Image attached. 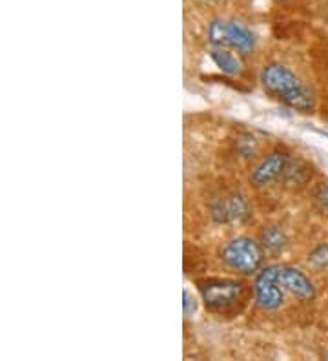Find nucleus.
I'll use <instances>...</instances> for the list:
<instances>
[{
	"mask_svg": "<svg viewBox=\"0 0 328 361\" xmlns=\"http://www.w3.org/2000/svg\"><path fill=\"white\" fill-rule=\"evenodd\" d=\"M208 42L212 48H228L246 55L254 51L257 39L246 24L232 18H215L208 26Z\"/></svg>",
	"mask_w": 328,
	"mask_h": 361,
	"instance_id": "nucleus-2",
	"label": "nucleus"
},
{
	"mask_svg": "<svg viewBox=\"0 0 328 361\" xmlns=\"http://www.w3.org/2000/svg\"><path fill=\"white\" fill-rule=\"evenodd\" d=\"M201 2H215V0H201Z\"/></svg>",
	"mask_w": 328,
	"mask_h": 361,
	"instance_id": "nucleus-15",
	"label": "nucleus"
},
{
	"mask_svg": "<svg viewBox=\"0 0 328 361\" xmlns=\"http://www.w3.org/2000/svg\"><path fill=\"white\" fill-rule=\"evenodd\" d=\"M221 257H223L228 269L233 270V272L252 276L261 269L262 259H265V248L255 239L241 235V238L232 239L224 245Z\"/></svg>",
	"mask_w": 328,
	"mask_h": 361,
	"instance_id": "nucleus-3",
	"label": "nucleus"
},
{
	"mask_svg": "<svg viewBox=\"0 0 328 361\" xmlns=\"http://www.w3.org/2000/svg\"><path fill=\"white\" fill-rule=\"evenodd\" d=\"M183 310H184V316L190 317L195 314L197 310V300L193 298V294H190L188 290H184L183 292Z\"/></svg>",
	"mask_w": 328,
	"mask_h": 361,
	"instance_id": "nucleus-14",
	"label": "nucleus"
},
{
	"mask_svg": "<svg viewBox=\"0 0 328 361\" xmlns=\"http://www.w3.org/2000/svg\"><path fill=\"white\" fill-rule=\"evenodd\" d=\"M255 148H257V142L252 135H243L239 141L236 142L237 154L243 155V157H250V155L255 154Z\"/></svg>",
	"mask_w": 328,
	"mask_h": 361,
	"instance_id": "nucleus-12",
	"label": "nucleus"
},
{
	"mask_svg": "<svg viewBox=\"0 0 328 361\" xmlns=\"http://www.w3.org/2000/svg\"><path fill=\"white\" fill-rule=\"evenodd\" d=\"M254 298L262 310H277L284 301V288L277 278V267L259 270L254 281Z\"/></svg>",
	"mask_w": 328,
	"mask_h": 361,
	"instance_id": "nucleus-5",
	"label": "nucleus"
},
{
	"mask_svg": "<svg viewBox=\"0 0 328 361\" xmlns=\"http://www.w3.org/2000/svg\"><path fill=\"white\" fill-rule=\"evenodd\" d=\"M314 199L317 207L328 214V183H321L314 192Z\"/></svg>",
	"mask_w": 328,
	"mask_h": 361,
	"instance_id": "nucleus-13",
	"label": "nucleus"
},
{
	"mask_svg": "<svg viewBox=\"0 0 328 361\" xmlns=\"http://www.w3.org/2000/svg\"><path fill=\"white\" fill-rule=\"evenodd\" d=\"M212 217L217 223H243L250 217L248 199L243 194H232L226 199H219L210 207Z\"/></svg>",
	"mask_w": 328,
	"mask_h": 361,
	"instance_id": "nucleus-6",
	"label": "nucleus"
},
{
	"mask_svg": "<svg viewBox=\"0 0 328 361\" xmlns=\"http://www.w3.org/2000/svg\"><path fill=\"white\" fill-rule=\"evenodd\" d=\"M243 285L236 279H205L199 283V294L210 310L223 312L237 303Z\"/></svg>",
	"mask_w": 328,
	"mask_h": 361,
	"instance_id": "nucleus-4",
	"label": "nucleus"
},
{
	"mask_svg": "<svg viewBox=\"0 0 328 361\" xmlns=\"http://www.w3.org/2000/svg\"><path fill=\"white\" fill-rule=\"evenodd\" d=\"M261 84L268 95L292 110L310 114L315 106L314 93L292 70L283 64H267L261 70Z\"/></svg>",
	"mask_w": 328,
	"mask_h": 361,
	"instance_id": "nucleus-1",
	"label": "nucleus"
},
{
	"mask_svg": "<svg viewBox=\"0 0 328 361\" xmlns=\"http://www.w3.org/2000/svg\"><path fill=\"white\" fill-rule=\"evenodd\" d=\"M308 263L314 264L315 269H327L328 267V245L321 243L308 254Z\"/></svg>",
	"mask_w": 328,
	"mask_h": 361,
	"instance_id": "nucleus-11",
	"label": "nucleus"
},
{
	"mask_svg": "<svg viewBox=\"0 0 328 361\" xmlns=\"http://www.w3.org/2000/svg\"><path fill=\"white\" fill-rule=\"evenodd\" d=\"M288 168V157L283 152H272L250 172V183L254 186H268L279 179Z\"/></svg>",
	"mask_w": 328,
	"mask_h": 361,
	"instance_id": "nucleus-7",
	"label": "nucleus"
},
{
	"mask_svg": "<svg viewBox=\"0 0 328 361\" xmlns=\"http://www.w3.org/2000/svg\"><path fill=\"white\" fill-rule=\"evenodd\" d=\"M261 245L267 252L279 254L288 245V238L281 226H265V230L261 232Z\"/></svg>",
	"mask_w": 328,
	"mask_h": 361,
	"instance_id": "nucleus-10",
	"label": "nucleus"
},
{
	"mask_svg": "<svg viewBox=\"0 0 328 361\" xmlns=\"http://www.w3.org/2000/svg\"><path fill=\"white\" fill-rule=\"evenodd\" d=\"M277 278L284 292H290L301 301H312L315 298V286L301 270L293 267H277Z\"/></svg>",
	"mask_w": 328,
	"mask_h": 361,
	"instance_id": "nucleus-8",
	"label": "nucleus"
},
{
	"mask_svg": "<svg viewBox=\"0 0 328 361\" xmlns=\"http://www.w3.org/2000/svg\"><path fill=\"white\" fill-rule=\"evenodd\" d=\"M208 55H210L212 62H214L215 66L223 71V73H226V75H239L241 71H243V62L233 53V49L212 48Z\"/></svg>",
	"mask_w": 328,
	"mask_h": 361,
	"instance_id": "nucleus-9",
	"label": "nucleus"
}]
</instances>
